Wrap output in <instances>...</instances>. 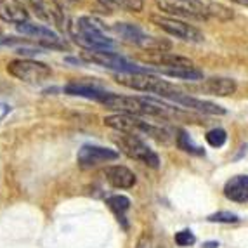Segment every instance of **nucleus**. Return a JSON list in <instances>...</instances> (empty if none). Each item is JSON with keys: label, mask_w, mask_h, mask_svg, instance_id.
Masks as SVG:
<instances>
[{"label": "nucleus", "mask_w": 248, "mask_h": 248, "mask_svg": "<svg viewBox=\"0 0 248 248\" xmlns=\"http://www.w3.org/2000/svg\"><path fill=\"white\" fill-rule=\"evenodd\" d=\"M66 30L70 31L71 38L85 50H109L115 46V42L104 33L103 23L94 17H78L68 25Z\"/></svg>", "instance_id": "nucleus-1"}, {"label": "nucleus", "mask_w": 248, "mask_h": 248, "mask_svg": "<svg viewBox=\"0 0 248 248\" xmlns=\"http://www.w3.org/2000/svg\"><path fill=\"white\" fill-rule=\"evenodd\" d=\"M104 125L116 132L132 134V136H148L151 139H156L160 142H167L170 139V132L158 125L149 124L136 115H127V113H116L104 118Z\"/></svg>", "instance_id": "nucleus-2"}, {"label": "nucleus", "mask_w": 248, "mask_h": 248, "mask_svg": "<svg viewBox=\"0 0 248 248\" xmlns=\"http://www.w3.org/2000/svg\"><path fill=\"white\" fill-rule=\"evenodd\" d=\"M116 83H120L124 87L132 89L139 92H149V94H156L160 97H169L170 94L179 92L175 85H172L167 80L160 78L151 71H142V73H116L115 75Z\"/></svg>", "instance_id": "nucleus-3"}, {"label": "nucleus", "mask_w": 248, "mask_h": 248, "mask_svg": "<svg viewBox=\"0 0 248 248\" xmlns=\"http://www.w3.org/2000/svg\"><path fill=\"white\" fill-rule=\"evenodd\" d=\"M113 141H115V144L118 146L122 153L127 155L128 158L141 161V163L151 167V169H158L160 167V156L139 136L118 132L113 137Z\"/></svg>", "instance_id": "nucleus-4"}, {"label": "nucleus", "mask_w": 248, "mask_h": 248, "mask_svg": "<svg viewBox=\"0 0 248 248\" xmlns=\"http://www.w3.org/2000/svg\"><path fill=\"white\" fill-rule=\"evenodd\" d=\"M113 31H115L118 37L124 42L128 44H134V46L141 47L146 52H155V50H170L172 49V44L165 38H158L151 37V35H146L139 26L136 25H128V23H116L113 25Z\"/></svg>", "instance_id": "nucleus-5"}, {"label": "nucleus", "mask_w": 248, "mask_h": 248, "mask_svg": "<svg viewBox=\"0 0 248 248\" xmlns=\"http://www.w3.org/2000/svg\"><path fill=\"white\" fill-rule=\"evenodd\" d=\"M82 59L87 62H94L108 70L118 71V73H142V71H149L148 66H136L134 62L128 59L122 58L118 54L111 52V50H83Z\"/></svg>", "instance_id": "nucleus-6"}, {"label": "nucleus", "mask_w": 248, "mask_h": 248, "mask_svg": "<svg viewBox=\"0 0 248 248\" xmlns=\"http://www.w3.org/2000/svg\"><path fill=\"white\" fill-rule=\"evenodd\" d=\"M161 13L172 16L191 17V19H208V4L203 0H155Z\"/></svg>", "instance_id": "nucleus-7"}, {"label": "nucleus", "mask_w": 248, "mask_h": 248, "mask_svg": "<svg viewBox=\"0 0 248 248\" xmlns=\"http://www.w3.org/2000/svg\"><path fill=\"white\" fill-rule=\"evenodd\" d=\"M7 73L26 83H40L50 77V68L46 62L33 59H14L7 64Z\"/></svg>", "instance_id": "nucleus-8"}, {"label": "nucleus", "mask_w": 248, "mask_h": 248, "mask_svg": "<svg viewBox=\"0 0 248 248\" xmlns=\"http://www.w3.org/2000/svg\"><path fill=\"white\" fill-rule=\"evenodd\" d=\"M153 25H156L158 28H161L165 33L172 35L175 38H181L184 42H189V44H200V42L205 40L203 33L200 31L196 26L189 25L186 21L175 19V17H167V16H151L149 17Z\"/></svg>", "instance_id": "nucleus-9"}, {"label": "nucleus", "mask_w": 248, "mask_h": 248, "mask_svg": "<svg viewBox=\"0 0 248 248\" xmlns=\"http://www.w3.org/2000/svg\"><path fill=\"white\" fill-rule=\"evenodd\" d=\"M120 153L115 149L103 148V146H94V144H85L78 149L77 155V161L82 169H92L101 163H108V161L118 160Z\"/></svg>", "instance_id": "nucleus-10"}, {"label": "nucleus", "mask_w": 248, "mask_h": 248, "mask_svg": "<svg viewBox=\"0 0 248 248\" xmlns=\"http://www.w3.org/2000/svg\"><path fill=\"white\" fill-rule=\"evenodd\" d=\"M165 99L172 101V103L179 104V106H184L187 109H193V111L205 113V115H226V109L222 106L210 101L198 99V97H193L189 94H181V92H175V94H170Z\"/></svg>", "instance_id": "nucleus-11"}, {"label": "nucleus", "mask_w": 248, "mask_h": 248, "mask_svg": "<svg viewBox=\"0 0 248 248\" xmlns=\"http://www.w3.org/2000/svg\"><path fill=\"white\" fill-rule=\"evenodd\" d=\"M139 58L144 62L151 64L148 68H175V66H195L193 61L187 58H182L177 54H172L169 50H155V52L141 54Z\"/></svg>", "instance_id": "nucleus-12"}, {"label": "nucleus", "mask_w": 248, "mask_h": 248, "mask_svg": "<svg viewBox=\"0 0 248 248\" xmlns=\"http://www.w3.org/2000/svg\"><path fill=\"white\" fill-rule=\"evenodd\" d=\"M104 177L116 189H130L136 186V174L132 170H128L127 167L122 165H111L104 169Z\"/></svg>", "instance_id": "nucleus-13"}, {"label": "nucleus", "mask_w": 248, "mask_h": 248, "mask_svg": "<svg viewBox=\"0 0 248 248\" xmlns=\"http://www.w3.org/2000/svg\"><path fill=\"white\" fill-rule=\"evenodd\" d=\"M224 196L234 203H248V175H234L224 184Z\"/></svg>", "instance_id": "nucleus-14"}, {"label": "nucleus", "mask_w": 248, "mask_h": 248, "mask_svg": "<svg viewBox=\"0 0 248 248\" xmlns=\"http://www.w3.org/2000/svg\"><path fill=\"white\" fill-rule=\"evenodd\" d=\"M151 73H160L170 77V78H181V80H203V71H200L195 66H175V68H149Z\"/></svg>", "instance_id": "nucleus-15"}, {"label": "nucleus", "mask_w": 248, "mask_h": 248, "mask_svg": "<svg viewBox=\"0 0 248 248\" xmlns=\"http://www.w3.org/2000/svg\"><path fill=\"white\" fill-rule=\"evenodd\" d=\"M202 91L212 95H232L236 92V82L231 78H208L202 83Z\"/></svg>", "instance_id": "nucleus-16"}, {"label": "nucleus", "mask_w": 248, "mask_h": 248, "mask_svg": "<svg viewBox=\"0 0 248 248\" xmlns=\"http://www.w3.org/2000/svg\"><path fill=\"white\" fill-rule=\"evenodd\" d=\"M0 19L7 21V23L23 25L28 19V13H26L25 5L17 4V2H4L0 5Z\"/></svg>", "instance_id": "nucleus-17"}, {"label": "nucleus", "mask_w": 248, "mask_h": 248, "mask_svg": "<svg viewBox=\"0 0 248 248\" xmlns=\"http://www.w3.org/2000/svg\"><path fill=\"white\" fill-rule=\"evenodd\" d=\"M106 205L109 207V210L116 215L118 222H122L124 229H128V222H127V212L130 208V200L124 195H113L109 198H106Z\"/></svg>", "instance_id": "nucleus-18"}, {"label": "nucleus", "mask_w": 248, "mask_h": 248, "mask_svg": "<svg viewBox=\"0 0 248 248\" xmlns=\"http://www.w3.org/2000/svg\"><path fill=\"white\" fill-rule=\"evenodd\" d=\"M64 92L70 95H80V97H87V99H94V101H103L104 95L108 92L101 91L97 87H91V85H85V83H70L64 87Z\"/></svg>", "instance_id": "nucleus-19"}, {"label": "nucleus", "mask_w": 248, "mask_h": 248, "mask_svg": "<svg viewBox=\"0 0 248 248\" xmlns=\"http://www.w3.org/2000/svg\"><path fill=\"white\" fill-rule=\"evenodd\" d=\"M175 142H177V148L182 149L184 153L195 155V156H205V149L200 148L198 144H195L186 130H179V136L175 137Z\"/></svg>", "instance_id": "nucleus-20"}, {"label": "nucleus", "mask_w": 248, "mask_h": 248, "mask_svg": "<svg viewBox=\"0 0 248 248\" xmlns=\"http://www.w3.org/2000/svg\"><path fill=\"white\" fill-rule=\"evenodd\" d=\"M101 4L106 7H120L130 13H141L142 0H99Z\"/></svg>", "instance_id": "nucleus-21"}, {"label": "nucleus", "mask_w": 248, "mask_h": 248, "mask_svg": "<svg viewBox=\"0 0 248 248\" xmlns=\"http://www.w3.org/2000/svg\"><path fill=\"white\" fill-rule=\"evenodd\" d=\"M205 141L212 148H222L228 142V132L224 128H212L205 134Z\"/></svg>", "instance_id": "nucleus-22"}, {"label": "nucleus", "mask_w": 248, "mask_h": 248, "mask_svg": "<svg viewBox=\"0 0 248 248\" xmlns=\"http://www.w3.org/2000/svg\"><path fill=\"white\" fill-rule=\"evenodd\" d=\"M208 14H210V17H217L220 21H229L234 17V13H232L231 9L222 4H217V2H210L208 4Z\"/></svg>", "instance_id": "nucleus-23"}, {"label": "nucleus", "mask_w": 248, "mask_h": 248, "mask_svg": "<svg viewBox=\"0 0 248 248\" xmlns=\"http://www.w3.org/2000/svg\"><path fill=\"white\" fill-rule=\"evenodd\" d=\"M208 222H217V224H236L238 220H240V217L236 214H232V212H215V214L208 215L207 217Z\"/></svg>", "instance_id": "nucleus-24"}, {"label": "nucleus", "mask_w": 248, "mask_h": 248, "mask_svg": "<svg viewBox=\"0 0 248 248\" xmlns=\"http://www.w3.org/2000/svg\"><path fill=\"white\" fill-rule=\"evenodd\" d=\"M174 241L179 245V247H191V245L196 243V236L191 229H182V231L175 232Z\"/></svg>", "instance_id": "nucleus-25"}, {"label": "nucleus", "mask_w": 248, "mask_h": 248, "mask_svg": "<svg viewBox=\"0 0 248 248\" xmlns=\"http://www.w3.org/2000/svg\"><path fill=\"white\" fill-rule=\"evenodd\" d=\"M54 5L59 9V11H64V9H71L78 4L80 0H52Z\"/></svg>", "instance_id": "nucleus-26"}, {"label": "nucleus", "mask_w": 248, "mask_h": 248, "mask_svg": "<svg viewBox=\"0 0 248 248\" xmlns=\"http://www.w3.org/2000/svg\"><path fill=\"white\" fill-rule=\"evenodd\" d=\"M203 248H219V241H205Z\"/></svg>", "instance_id": "nucleus-27"}, {"label": "nucleus", "mask_w": 248, "mask_h": 248, "mask_svg": "<svg viewBox=\"0 0 248 248\" xmlns=\"http://www.w3.org/2000/svg\"><path fill=\"white\" fill-rule=\"evenodd\" d=\"M234 4H238V5H245V7H248V0H232Z\"/></svg>", "instance_id": "nucleus-28"}]
</instances>
